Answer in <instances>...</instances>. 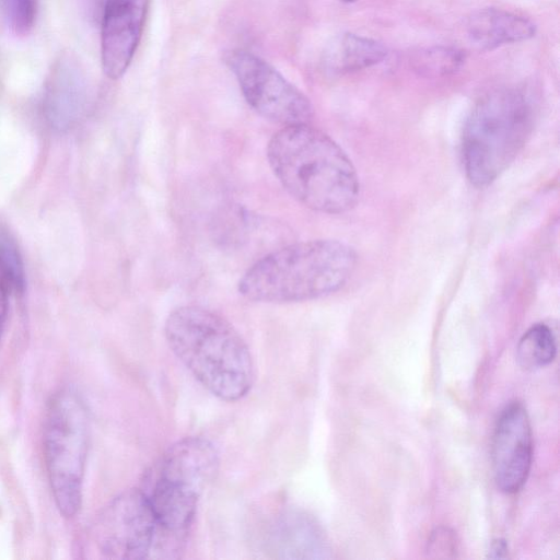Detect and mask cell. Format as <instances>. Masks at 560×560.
I'll list each match as a JSON object with an SVG mask.
<instances>
[{"label":"cell","instance_id":"1","mask_svg":"<svg viewBox=\"0 0 560 560\" xmlns=\"http://www.w3.org/2000/svg\"><path fill=\"white\" fill-rule=\"evenodd\" d=\"M268 164L283 189L304 207L327 214L351 210L359 177L346 152L310 124L283 126L267 144Z\"/></svg>","mask_w":560,"mask_h":560},{"label":"cell","instance_id":"2","mask_svg":"<svg viewBox=\"0 0 560 560\" xmlns=\"http://www.w3.org/2000/svg\"><path fill=\"white\" fill-rule=\"evenodd\" d=\"M164 336L174 355L211 395L233 402L250 392V350L222 315L200 305L178 306L165 319Z\"/></svg>","mask_w":560,"mask_h":560},{"label":"cell","instance_id":"3","mask_svg":"<svg viewBox=\"0 0 560 560\" xmlns=\"http://www.w3.org/2000/svg\"><path fill=\"white\" fill-rule=\"evenodd\" d=\"M357 265L354 249L336 240H310L277 248L240 278L238 293L260 303H296L340 290Z\"/></svg>","mask_w":560,"mask_h":560},{"label":"cell","instance_id":"4","mask_svg":"<svg viewBox=\"0 0 560 560\" xmlns=\"http://www.w3.org/2000/svg\"><path fill=\"white\" fill-rule=\"evenodd\" d=\"M219 465L215 445L205 436L194 435L172 444L143 477L139 488L164 538L178 555Z\"/></svg>","mask_w":560,"mask_h":560},{"label":"cell","instance_id":"5","mask_svg":"<svg viewBox=\"0 0 560 560\" xmlns=\"http://www.w3.org/2000/svg\"><path fill=\"white\" fill-rule=\"evenodd\" d=\"M534 127V107L518 89L502 88L482 96L465 122L462 153L471 184L495 180L525 145Z\"/></svg>","mask_w":560,"mask_h":560},{"label":"cell","instance_id":"6","mask_svg":"<svg viewBox=\"0 0 560 560\" xmlns=\"http://www.w3.org/2000/svg\"><path fill=\"white\" fill-rule=\"evenodd\" d=\"M89 441L83 400L71 389L59 390L46 412L44 454L52 497L65 517H73L81 508Z\"/></svg>","mask_w":560,"mask_h":560},{"label":"cell","instance_id":"7","mask_svg":"<svg viewBox=\"0 0 560 560\" xmlns=\"http://www.w3.org/2000/svg\"><path fill=\"white\" fill-rule=\"evenodd\" d=\"M91 536L98 555L105 559L174 558L139 487L121 492L104 506L92 526Z\"/></svg>","mask_w":560,"mask_h":560},{"label":"cell","instance_id":"8","mask_svg":"<svg viewBox=\"0 0 560 560\" xmlns=\"http://www.w3.org/2000/svg\"><path fill=\"white\" fill-rule=\"evenodd\" d=\"M224 62L235 77L246 103L261 117L282 126L310 124L311 101L259 56L233 49Z\"/></svg>","mask_w":560,"mask_h":560},{"label":"cell","instance_id":"9","mask_svg":"<svg viewBox=\"0 0 560 560\" xmlns=\"http://www.w3.org/2000/svg\"><path fill=\"white\" fill-rule=\"evenodd\" d=\"M491 459L494 480L505 493L526 482L533 459V434L526 408L513 401L501 411L493 432Z\"/></svg>","mask_w":560,"mask_h":560},{"label":"cell","instance_id":"10","mask_svg":"<svg viewBox=\"0 0 560 560\" xmlns=\"http://www.w3.org/2000/svg\"><path fill=\"white\" fill-rule=\"evenodd\" d=\"M151 0H106L101 30L105 74L117 80L128 69L140 43Z\"/></svg>","mask_w":560,"mask_h":560},{"label":"cell","instance_id":"11","mask_svg":"<svg viewBox=\"0 0 560 560\" xmlns=\"http://www.w3.org/2000/svg\"><path fill=\"white\" fill-rule=\"evenodd\" d=\"M264 545L266 552L277 559H327L331 551L317 521L295 508H288L272 518Z\"/></svg>","mask_w":560,"mask_h":560},{"label":"cell","instance_id":"12","mask_svg":"<svg viewBox=\"0 0 560 560\" xmlns=\"http://www.w3.org/2000/svg\"><path fill=\"white\" fill-rule=\"evenodd\" d=\"M86 97L84 75L70 56L54 65L47 79L43 112L48 124L57 130L71 128L81 116Z\"/></svg>","mask_w":560,"mask_h":560},{"label":"cell","instance_id":"13","mask_svg":"<svg viewBox=\"0 0 560 560\" xmlns=\"http://www.w3.org/2000/svg\"><path fill=\"white\" fill-rule=\"evenodd\" d=\"M535 32L536 26L529 19L494 8L476 12L467 23L470 43L481 50L529 39Z\"/></svg>","mask_w":560,"mask_h":560},{"label":"cell","instance_id":"14","mask_svg":"<svg viewBox=\"0 0 560 560\" xmlns=\"http://www.w3.org/2000/svg\"><path fill=\"white\" fill-rule=\"evenodd\" d=\"M387 56V48L380 42L346 33L329 45L325 63L334 72L362 70L382 62Z\"/></svg>","mask_w":560,"mask_h":560},{"label":"cell","instance_id":"15","mask_svg":"<svg viewBox=\"0 0 560 560\" xmlns=\"http://www.w3.org/2000/svg\"><path fill=\"white\" fill-rule=\"evenodd\" d=\"M557 354V341L552 329L539 323L532 326L517 346V361L525 370H537L550 364Z\"/></svg>","mask_w":560,"mask_h":560},{"label":"cell","instance_id":"16","mask_svg":"<svg viewBox=\"0 0 560 560\" xmlns=\"http://www.w3.org/2000/svg\"><path fill=\"white\" fill-rule=\"evenodd\" d=\"M0 278L12 293L23 295L26 288L24 264L13 237L0 230Z\"/></svg>","mask_w":560,"mask_h":560},{"label":"cell","instance_id":"17","mask_svg":"<svg viewBox=\"0 0 560 560\" xmlns=\"http://www.w3.org/2000/svg\"><path fill=\"white\" fill-rule=\"evenodd\" d=\"M464 61L460 50L434 47L421 51L415 59L416 69L427 75H444L456 71Z\"/></svg>","mask_w":560,"mask_h":560},{"label":"cell","instance_id":"18","mask_svg":"<svg viewBox=\"0 0 560 560\" xmlns=\"http://www.w3.org/2000/svg\"><path fill=\"white\" fill-rule=\"evenodd\" d=\"M37 0H1V10L7 26L15 35H27L37 16Z\"/></svg>","mask_w":560,"mask_h":560},{"label":"cell","instance_id":"19","mask_svg":"<svg viewBox=\"0 0 560 560\" xmlns=\"http://www.w3.org/2000/svg\"><path fill=\"white\" fill-rule=\"evenodd\" d=\"M458 552L456 534L448 527H436L430 534L427 542V553L431 558L452 559Z\"/></svg>","mask_w":560,"mask_h":560},{"label":"cell","instance_id":"20","mask_svg":"<svg viewBox=\"0 0 560 560\" xmlns=\"http://www.w3.org/2000/svg\"><path fill=\"white\" fill-rule=\"evenodd\" d=\"M12 294L9 285L0 278V339L3 335L8 314H9V300Z\"/></svg>","mask_w":560,"mask_h":560},{"label":"cell","instance_id":"21","mask_svg":"<svg viewBox=\"0 0 560 560\" xmlns=\"http://www.w3.org/2000/svg\"><path fill=\"white\" fill-rule=\"evenodd\" d=\"M509 548L504 540L497 539L492 541L488 557L490 559H505L508 558Z\"/></svg>","mask_w":560,"mask_h":560},{"label":"cell","instance_id":"22","mask_svg":"<svg viewBox=\"0 0 560 560\" xmlns=\"http://www.w3.org/2000/svg\"><path fill=\"white\" fill-rule=\"evenodd\" d=\"M340 1H342V2H348V3H349V2H354V1H357V0H340Z\"/></svg>","mask_w":560,"mask_h":560}]
</instances>
